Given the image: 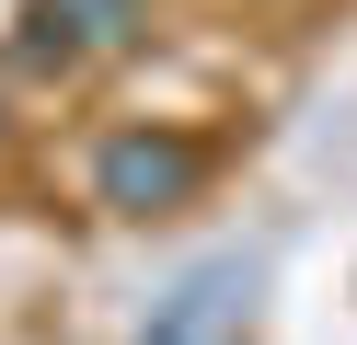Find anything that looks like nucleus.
<instances>
[{"mask_svg": "<svg viewBox=\"0 0 357 345\" xmlns=\"http://www.w3.org/2000/svg\"><path fill=\"white\" fill-rule=\"evenodd\" d=\"M12 46H24L35 69H70L81 46H93V23H81L70 0H24V35H12Z\"/></svg>", "mask_w": 357, "mask_h": 345, "instance_id": "7ed1b4c3", "label": "nucleus"}, {"mask_svg": "<svg viewBox=\"0 0 357 345\" xmlns=\"http://www.w3.org/2000/svg\"><path fill=\"white\" fill-rule=\"evenodd\" d=\"M70 12L93 23V46H127V35H139V0H70Z\"/></svg>", "mask_w": 357, "mask_h": 345, "instance_id": "20e7f679", "label": "nucleus"}, {"mask_svg": "<svg viewBox=\"0 0 357 345\" xmlns=\"http://www.w3.org/2000/svg\"><path fill=\"white\" fill-rule=\"evenodd\" d=\"M196 184H208V150L173 138V127H127V138L93 150V196L127 207V219H162V207H185Z\"/></svg>", "mask_w": 357, "mask_h": 345, "instance_id": "f257e3e1", "label": "nucleus"}, {"mask_svg": "<svg viewBox=\"0 0 357 345\" xmlns=\"http://www.w3.org/2000/svg\"><path fill=\"white\" fill-rule=\"evenodd\" d=\"M242 288H254L242 265H196L185 288L150 311V334H139V345H231V299H242Z\"/></svg>", "mask_w": 357, "mask_h": 345, "instance_id": "f03ea898", "label": "nucleus"}]
</instances>
